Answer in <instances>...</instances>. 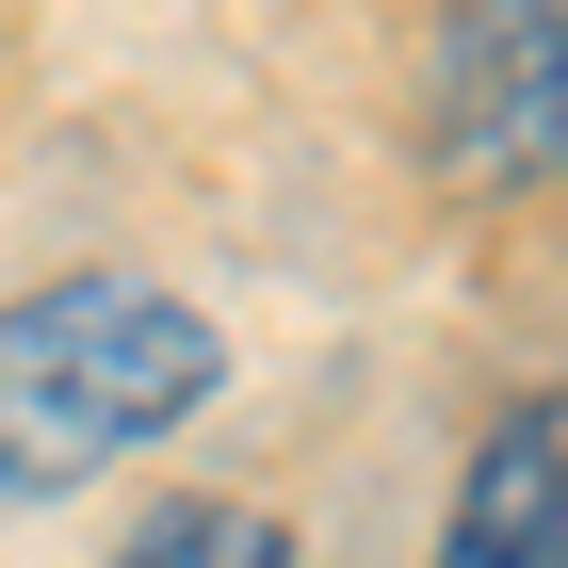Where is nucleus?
I'll return each instance as SVG.
<instances>
[{
    "mask_svg": "<svg viewBox=\"0 0 568 568\" xmlns=\"http://www.w3.org/2000/svg\"><path fill=\"white\" fill-rule=\"evenodd\" d=\"M227 342L163 276H49L0 308V504H65L212 406Z\"/></svg>",
    "mask_w": 568,
    "mask_h": 568,
    "instance_id": "nucleus-1",
    "label": "nucleus"
},
{
    "mask_svg": "<svg viewBox=\"0 0 568 568\" xmlns=\"http://www.w3.org/2000/svg\"><path fill=\"white\" fill-rule=\"evenodd\" d=\"M438 146L487 195L552 179V0H455L438 17Z\"/></svg>",
    "mask_w": 568,
    "mask_h": 568,
    "instance_id": "nucleus-2",
    "label": "nucleus"
},
{
    "mask_svg": "<svg viewBox=\"0 0 568 568\" xmlns=\"http://www.w3.org/2000/svg\"><path fill=\"white\" fill-rule=\"evenodd\" d=\"M552 390H520L504 423L471 438V487H455V520H438V568H552L568 536V471H552Z\"/></svg>",
    "mask_w": 568,
    "mask_h": 568,
    "instance_id": "nucleus-3",
    "label": "nucleus"
},
{
    "mask_svg": "<svg viewBox=\"0 0 568 568\" xmlns=\"http://www.w3.org/2000/svg\"><path fill=\"white\" fill-rule=\"evenodd\" d=\"M114 568H293V520L276 504H163Z\"/></svg>",
    "mask_w": 568,
    "mask_h": 568,
    "instance_id": "nucleus-4",
    "label": "nucleus"
}]
</instances>
